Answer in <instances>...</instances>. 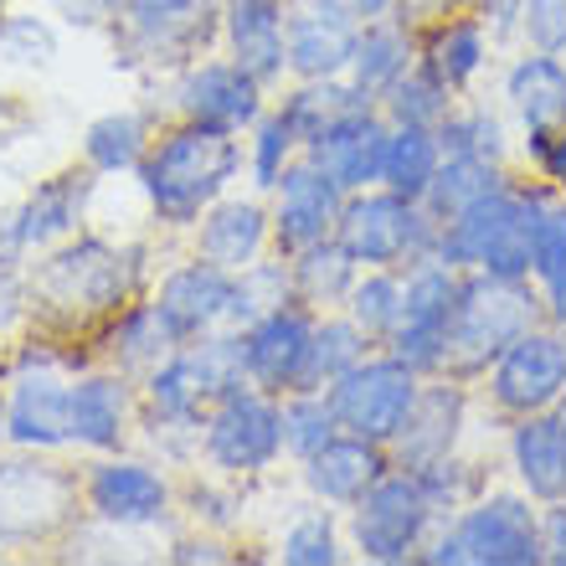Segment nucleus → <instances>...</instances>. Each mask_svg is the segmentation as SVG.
<instances>
[{
	"mask_svg": "<svg viewBox=\"0 0 566 566\" xmlns=\"http://www.w3.org/2000/svg\"><path fill=\"white\" fill-rule=\"evenodd\" d=\"M546 211V196L494 186L479 196L474 207H463L453 222L438 232V258L448 269H479L494 279H531L536 263V222Z\"/></svg>",
	"mask_w": 566,
	"mask_h": 566,
	"instance_id": "1",
	"label": "nucleus"
},
{
	"mask_svg": "<svg viewBox=\"0 0 566 566\" xmlns=\"http://www.w3.org/2000/svg\"><path fill=\"white\" fill-rule=\"evenodd\" d=\"M238 165H242V149L227 129L191 124V129H176L139 165V180H145L149 207L160 211L165 222L186 227L227 191V180L238 176Z\"/></svg>",
	"mask_w": 566,
	"mask_h": 566,
	"instance_id": "2",
	"label": "nucleus"
},
{
	"mask_svg": "<svg viewBox=\"0 0 566 566\" xmlns=\"http://www.w3.org/2000/svg\"><path fill=\"white\" fill-rule=\"evenodd\" d=\"M536 319V298L525 279H494L479 273L459 283V304H453V325H448L443 366L453 371H484L515 335H525Z\"/></svg>",
	"mask_w": 566,
	"mask_h": 566,
	"instance_id": "3",
	"label": "nucleus"
},
{
	"mask_svg": "<svg viewBox=\"0 0 566 566\" xmlns=\"http://www.w3.org/2000/svg\"><path fill=\"white\" fill-rule=\"evenodd\" d=\"M335 242L366 269H397V263H418V258L438 253V227L422 217V201L381 191L345 201Z\"/></svg>",
	"mask_w": 566,
	"mask_h": 566,
	"instance_id": "4",
	"label": "nucleus"
},
{
	"mask_svg": "<svg viewBox=\"0 0 566 566\" xmlns=\"http://www.w3.org/2000/svg\"><path fill=\"white\" fill-rule=\"evenodd\" d=\"M432 500L422 474H381L356 500V546L366 562H407L432 525Z\"/></svg>",
	"mask_w": 566,
	"mask_h": 566,
	"instance_id": "5",
	"label": "nucleus"
},
{
	"mask_svg": "<svg viewBox=\"0 0 566 566\" xmlns=\"http://www.w3.org/2000/svg\"><path fill=\"white\" fill-rule=\"evenodd\" d=\"M412 402H418V371H407L397 356L360 360L340 381H329V407H335L340 428L356 438H371V443H391L402 432Z\"/></svg>",
	"mask_w": 566,
	"mask_h": 566,
	"instance_id": "6",
	"label": "nucleus"
},
{
	"mask_svg": "<svg viewBox=\"0 0 566 566\" xmlns=\"http://www.w3.org/2000/svg\"><path fill=\"white\" fill-rule=\"evenodd\" d=\"M459 273L443 258H418L402 283V325L391 329V356L407 371H438L448 350V325L459 304Z\"/></svg>",
	"mask_w": 566,
	"mask_h": 566,
	"instance_id": "7",
	"label": "nucleus"
},
{
	"mask_svg": "<svg viewBox=\"0 0 566 566\" xmlns=\"http://www.w3.org/2000/svg\"><path fill=\"white\" fill-rule=\"evenodd\" d=\"M242 387V350L238 340H207L170 356L149 376V407L160 422H196L217 407L227 391Z\"/></svg>",
	"mask_w": 566,
	"mask_h": 566,
	"instance_id": "8",
	"label": "nucleus"
},
{
	"mask_svg": "<svg viewBox=\"0 0 566 566\" xmlns=\"http://www.w3.org/2000/svg\"><path fill=\"white\" fill-rule=\"evenodd\" d=\"M453 546H459V562H474V566L546 562L536 510L525 500H515V494H490L474 510H463L459 525H453Z\"/></svg>",
	"mask_w": 566,
	"mask_h": 566,
	"instance_id": "9",
	"label": "nucleus"
},
{
	"mask_svg": "<svg viewBox=\"0 0 566 566\" xmlns=\"http://www.w3.org/2000/svg\"><path fill=\"white\" fill-rule=\"evenodd\" d=\"M494 402L505 412H552L566 397V340L552 329H525L494 356Z\"/></svg>",
	"mask_w": 566,
	"mask_h": 566,
	"instance_id": "10",
	"label": "nucleus"
},
{
	"mask_svg": "<svg viewBox=\"0 0 566 566\" xmlns=\"http://www.w3.org/2000/svg\"><path fill=\"white\" fill-rule=\"evenodd\" d=\"M283 448V412L263 391H227L207 418V453L227 474H258L279 459Z\"/></svg>",
	"mask_w": 566,
	"mask_h": 566,
	"instance_id": "11",
	"label": "nucleus"
},
{
	"mask_svg": "<svg viewBox=\"0 0 566 566\" xmlns=\"http://www.w3.org/2000/svg\"><path fill=\"white\" fill-rule=\"evenodd\" d=\"M356 11L345 0H283V46L289 67L310 83H329L356 57Z\"/></svg>",
	"mask_w": 566,
	"mask_h": 566,
	"instance_id": "12",
	"label": "nucleus"
},
{
	"mask_svg": "<svg viewBox=\"0 0 566 566\" xmlns=\"http://www.w3.org/2000/svg\"><path fill=\"white\" fill-rule=\"evenodd\" d=\"M232 294H238V273L201 258V263H186L160 283L155 314L176 335V345H186L196 335H211L222 319H232Z\"/></svg>",
	"mask_w": 566,
	"mask_h": 566,
	"instance_id": "13",
	"label": "nucleus"
},
{
	"mask_svg": "<svg viewBox=\"0 0 566 566\" xmlns=\"http://www.w3.org/2000/svg\"><path fill=\"white\" fill-rule=\"evenodd\" d=\"M387 124L376 119L371 108H345L335 119L319 124V135L310 139V155L340 191H366L371 180H381V155H387Z\"/></svg>",
	"mask_w": 566,
	"mask_h": 566,
	"instance_id": "14",
	"label": "nucleus"
},
{
	"mask_svg": "<svg viewBox=\"0 0 566 566\" xmlns=\"http://www.w3.org/2000/svg\"><path fill=\"white\" fill-rule=\"evenodd\" d=\"M310 345H314V325L298 310H269L258 314L253 325L238 335L242 350V376L258 381L263 391H283L304 381V366H310Z\"/></svg>",
	"mask_w": 566,
	"mask_h": 566,
	"instance_id": "15",
	"label": "nucleus"
},
{
	"mask_svg": "<svg viewBox=\"0 0 566 566\" xmlns=\"http://www.w3.org/2000/svg\"><path fill=\"white\" fill-rule=\"evenodd\" d=\"M345 191L319 170L314 160H298L279 176V211H273V227H279V242L289 253H304L314 242H325L340 222Z\"/></svg>",
	"mask_w": 566,
	"mask_h": 566,
	"instance_id": "16",
	"label": "nucleus"
},
{
	"mask_svg": "<svg viewBox=\"0 0 566 566\" xmlns=\"http://www.w3.org/2000/svg\"><path fill=\"white\" fill-rule=\"evenodd\" d=\"M124 258L104 242H77L67 253H57L52 263L42 269L36 289H42L52 304H73V310H108V304H119L124 294Z\"/></svg>",
	"mask_w": 566,
	"mask_h": 566,
	"instance_id": "17",
	"label": "nucleus"
},
{
	"mask_svg": "<svg viewBox=\"0 0 566 566\" xmlns=\"http://www.w3.org/2000/svg\"><path fill=\"white\" fill-rule=\"evenodd\" d=\"M258 88L263 83L238 62H201L180 77V108L191 114V124H211V129L238 135L242 124H253L263 114Z\"/></svg>",
	"mask_w": 566,
	"mask_h": 566,
	"instance_id": "18",
	"label": "nucleus"
},
{
	"mask_svg": "<svg viewBox=\"0 0 566 566\" xmlns=\"http://www.w3.org/2000/svg\"><path fill=\"white\" fill-rule=\"evenodd\" d=\"M381 474H387L381 448H376L371 438H356V432H345V438L335 432L325 448H314L310 459H304L310 490L319 494V500H329V505H356Z\"/></svg>",
	"mask_w": 566,
	"mask_h": 566,
	"instance_id": "19",
	"label": "nucleus"
},
{
	"mask_svg": "<svg viewBox=\"0 0 566 566\" xmlns=\"http://www.w3.org/2000/svg\"><path fill=\"white\" fill-rule=\"evenodd\" d=\"M6 428H11L15 443L31 448H57L73 438V387L57 381L52 371L21 376L11 397V412H6Z\"/></svg>",
	"mask_w": 566,
	"mask_h": 566,
	"instance_id": "20",
	"label": "nucleus"
},
{
	"mask_svg": "<svg viewBox=\"0 0 566 566\" xmlns=\"http://www.w3.org/2000/svg\"><path fill=\"white\" fill-rule=\"evenodd\" d=\"M510 459L515 474L536 500L556 505L566 500V422L562 412H531L510 438Z\"/></svg>",
	"mask_w": 566,
	"mask_h": 566,
	"instance_id": "21",
	"label": "nucleus"
},
{
	"mask_svg": "<svg viewBox=\"0 0 566 566\" xmlns=\"http://www.w3.org/2000/svg\"><path fill=\"white\" fill-rule=\"evenodd\" d=\"M510 108L521 114V124L531 129L536 149H546L556 124H566V62L552 52H536V57H521L510 67Z\"/></svg>",
	"mask_w": 566,
	"mask_h": 566,
	"instance_id": "22",
	"label": "nucleus"
},
{
	"mask_svg": "<svg viewBox=\"0 0 566 566\" xmlns=\"http://www.w3.org/2000/svg\"><path fill=\"white\" fill-rule=\"evenodd\" d=\"M88 500L93 510L114 525H145V521H160L165 500V479L145 463H98L88 479Z\"/></svg>",
	"mask_w": 566,
	"mask_h": 566,
	"instance_id": "23",
	"label": "nucleus"
},
{
	"mask_svg": "<svg viewBox=\"0 0 566 566\" xmlns=\"http://www.w3.org/2000/svg\"><path fill=\"white\" fill-rule=\"evenodd\" d=\"M227 36L238 52V67L273 83L289 67V46H283V0H227Z\"/></svg>",
	"mask_w": 566,
	"mask_h": 566,
	"instance_id": "24",
	"label": "nucleus"
},
{
	"mask_svg": "<svg viewBox=\"0 0 566 566\" xmlns=\"http://www.w3.org/2000/svg\"><path fill=\"white\" fill-rule=\"evenodd\" d=\"M263 238H269V217H263L258 201H222L201 222V258L217 263V269L242 273L263 253Z\"/></svg>",
	"mask_w": 566,
	"mask_h": 566,
	"instance_id": "25",
	"label": "nucleus"
},
{
	"mask_svg": "<svg viewBox=\"0 0 566 566\" xmlns=\"http://www.w3.org/2000/svg\"><path fill=\"white\" fill-rule=\"evenodd\" d=\"M463 418V397L453 387H438V391H418V402L407 412L402 432H397V448H402V463L412 469H432L453 448V432H459Z\"/></svg>",
	"mask_w": 566,
	"mask_h": 566,
	"instance_id": "26",
	"label": "nucleus"
},
{
	"mask_svg": "<svg viewBox=\"0 0 566 566\" xmlns=\"http://www.w3.org/2000/svg\"><path fill=\"white\" fill-rule=\"evenodd\" d=\"M129 36L145 57H186L196 36H207V21L191 0H129Z\"/></svg>",
	"mask_w": 566,
	"mask_h": 566,
	"instance_id": "27",
	"label": "nucleus"
},
{
	"mask_svg": "<svg viewBox=\"0 0 566 566\" xmlns=\"http://www.w3.org/2000/svg\"><path fill=\"white\" fill-rule=\"evenodd\" d=\"M83 201H88V176L46 180L42 191L11 217V242L15 248H36V242L62 238V232L83 217Z\"/></svg>",
	"mask_w": 566,
	"mask_h": 566,
	"instance_id": "28",
	"label": "nucleus"
},
{
	"mask_svg": "<svg viewBox=\"0 0 566 566\" xmlns=\"http://www.w3.org/2000/svg\"><path fill=\"white\" fill-rule=\"evenodd\" d=\"M500 186V170L494 160H479V155H448L432 170L428 191H422V207H428L432 222H453L463 207H474L479 196H490Z\"/></svg>",
	"mask_w": 566,
	"mask_h": 566,
	"instance_id": "29",
	"label": "nucleus"
},
{
	"mask_svg": "<svg viewBox=\"0 0 566 566\" xmlns=\"http://www.w3.org/2000/svg\"><path fill=\"white\" fill-rule=\"evenodd\" d=\"M438 160H443V145H438L432 129L397 124L387 135V155H381V180H387V191L407 196V201H422Z\"/></svg>",
	"mask_w": 566,
	"mask_h": 566,
	"instance_id": "30",
	"label": "nucleus"
},
{
	"mask_svg": "<svg viewBox=\"0 0 566 566\" xmlns=\"http://www.w3.org/2000/svg\"><path fill=\"white\" fill-rule=\"evenodd\" d=\"M73 438L88 448H119L124 438V387L108 376H93L73 387Z\"/></svg>",
	"mask_w": 566,
	"mask_h": 566,
	"instance_id": "31",
	"label": "nucleus"
},
{
	"mask_svg": "<svg viewBox=\"0 0 566 566\" xmlns=\"http://www.w3.org/2000/svg\"><path fill=\"white\" fill-rule=\"evenodd\" d=\"M407 36L397 27H387V21H371V27L360 31L356 42V57H350V83H356L366 98L371 93H387L397 77L407 73Z\"/></svg>",
	"mask_w": 566,
	"mask_h": 566,
	"instance_id": "32",
	"label": "nucleus"
},
{
	"mask_svg": "<svg viewBox=\"0 0 566 566\" xmlns=\"http://www.w3.org/2000/svg\"><path fill=\"white\" fill-rule=\"evenodd\" d=\"M366 360V329L356 319H325L314 329V345H310V366H304V381L298 391H319L329 381H340L350 366Z\"/></svg>",
	"mask_w": 566,
	"mask_h": 566,
	"instance_id": "33",
	"label": "nucleus"
},
{
	"mask_svg": "<svg viewBox=\"0 0 566 566\" xmlns=\"http://www.w3.org/2000/svg\"><path fill=\"white\" fill-rule=\"evenodd\" d=\"M294 279L298 289L310 298H319V304H335V298L350 294V283H356V258L345 253L340 242H314V248H304L294 263Z\"/></svg>",
	"mask_w": 566,
	"mask_h": 566,
	"instance_id": "34",
	"label": "nucleus"
},
{
	"mask_svg": "<svg viewBox=\"0 0 566 566\" xmlns=\"http://www.w3.org/2000/svg\"><path fill=\"white\" fill-rule=\"evenodd\" d=\"M83 149H88V160L98 165V170H129V165H139V155H145V119L139 114H104V119L88 124V139H83Z\"/></svg>",
	"mask_w": 566,
	"mask_h": 566,
	"instance_id": "35",
	"label": "nucleus"
},
{
	"mask_svg": "<svg viewBox=\"0 0 566 566\" xmlns=\"http://www.w3.org/2000/svg\"><path fill=\"white\" fill-rule=\"evenodd\" d=\"M350 319L366 329V340L371 335H387L402 325V283L391 279V273H366L360 283H350Z\"/></svg>",
	"mask_w": 566,
	"mask_h": 566,
	"instance_id": "36",
	"label": "nucleus"
},
{
	"mask_svg": "<svg viewBox=\"0 0 566 566\" xmlns=\"http://www.w3.org/2000/svg\"><path fill=\"white\" fill-rule=\"evenodd\" d=\"M335 432H340V418H335L329 397H319V391H298L294 402L283 407V448H294L298 459L325 448Z\"/></svg>",
	"mask_w": 566,
	"mask_h": 566,
	"instance_id": "37",
	"label": "nucleus"
},
{
	"mask_svg": "<svg viewBox=\"0 0 566 566\" xmlns=\"http://www.w3.org/2000/svg\"><path fill=\"white\" fill-rule=\"evenodd\" d=\"M387 108L397 124H418V129H432V124L448 119V88L432 73H402L387 88Z\"/></svg>",
	"mask_w": 566,
	"mask_h": 566,
	"instance_id": "38",
	"label": "nucleus"
},
{
	"mask_svg": "<svg viewBox=\"0 0 566 566\" xmlns=\"http://www.w3.org/2000/svg\"><path fill=\"white\" fill-rule=\"evenodd\" d=\"M479 62H484V36H479V27H448V31H438V42H432L428 73L438 77L443 88H463V83L479 73Z\"/></svg>",
	"mask_w": 566,
	"mask_h": 566,
	"instance_id": "39",
	"label": "nucleus"
},
{
	"mask_svg": "<svg viewBox=\"0 0 566 566\" xmlns=\"http://www.w3.org/2000/svg\"><path fill=\"white\" fill-rule=\"evenodd\" d=\"M438 145H443V155L500 160V149H505V129H500V119H490V114H459V119H443Z\"/></svg>",
	"mask_w": 566,
	"mask_h": 566,
	"instance_id": "40",
	"label": "nucleus"
},
{
	"mask_svg": "<svg viewBox=\"0 0 566 566\" xmlns=\"http://www.w3.org/2000/svg\"><path fill=\"white\" fill-rule=\"evenodd\" d=\"M283 562L294 566H329L340 562V541H335V525L325 515H310V521H298L289 536H283Z\"/></svg>",
	"mask_w": 566,
	"mask_h": 566,
	"instance_id": "41",
	"label": "nucleus"
},
{
	"mask_svg": "<svg viewBox=\"0 0 566 566\" xmlns=\"http://www.w3.org/2000/svg\"><path fill=\"white\" fill-rule=\"evenodd\" d=\"M119 345H124V356L139 360V366H149V360H160L170 345H176V335L160 325V314H155V304H145V310H135L129 319H124L119 329Z\"/></svg>",
	"mask_w": 566,
	"mask_h": 566,
	"instance_id": "42",
	"label": "nucleus"
},
{
	"mask_svg": "<svg viewBox=\"0 0 566 566\" xmlns=\"http://www.w3.org/2000/svg\"><path fill=\"white\" fill-rule=\"evenodd\" d=\"M298 139H294V129L273 114V119H263V129H258V139H253V176H258V186H279V176L289 170V149H294Z\"/></svg>",
	"mask_w": 566,
	"mask_h": 566,
	"instance_id": "43",
	"label": "nucleus"
},
{
	"mask_svg": "<svg viewBox=\"0 0 566 566\" xmlns=\"http://www.w3.org/2000/svg\"><path fill=\"white\" fill-rule=\"evenodd\" d=\"M521 27H525V36L536 42V52L562 57L566 52V0H525Z\"/></svg>",
	"mask_w": 566,
	"mask_h": 566,
	"instance_id": "44",
	"label": "nucleus"
},
{
	"mask_svg": "<svg viewBox=\"0 0 566 566\" xmlns=\"http://www.w3.org/2000/svg\"><path fill=\"white\" fill-rule=\"evenodd\" d=\"M556 263H566V207L546 201V211H541V222H536V263H531V273L546 279Z\"/></svg>",
	"mask_w": 566,
	"mask_h": 566,
	"instance_id": "45",
	"label": "nucleus"
},
{
	"mask_svg": "<svg viewBox=\"0 0 566 566\" xmlns=\"http://www.w3.org/2000/svg\"><path fill=\"white\" fill-rule=\"evenodd\" d=\"M52 11H57L67 27H104L108 15L119 11V0H52Z\"/></svg>",
	"mask_w": 566,
	"mask_h": 566,
	"instance_id": "46",
	"label": "nucleus"
},
{
	"mask_svg": "<svg viewBox=\"0 0 566 566\" xmlns=\"http://www.w3.org/2000/svg\"><path fill=\"white\" fill-rule=\"evenodd\" d=\"M541 546H546V562L566 566V500H556L546 525H541Z\"/></svg>",
	"mask_w": 566,
	"mask_h": 566,
	"instance_id": "47",
	"label": "nucleus"
},
{
	"mask_svg": "<svg viewBox=\"0 0 566 566\" xmlns=\"http://www.w3.org/2000/svg\"><path fill=\"white\" fill-rule=\"evenodd\" d=\"M541 283H546V310H552V319L566 329V263H556Z\"/></svg>",
	"mask_w": 566,
	"mask_h": 566,
	"instance_id": "48",
	"label": "nucleus"
},
{
	"mask_svg": "<svg viewBox=\"0 0 566 566\" xmlns=\"http://www.w3.org/2000/svg\"><path fill=\"white\" fill-rule=\"evenodd\" d=\"M521 11H525V0H490V21H494V31H510L515 21H521Z\"/></svg>",
	"mask_w": 566,
	"mask_h": 566,
	"instance_id": "49",
	"label": "nucleus"
},
{
	"mask_svg": "<svg viewBox=\"0 0 566 566\" xmlns=\"http://www.w3.org/2000/svg\"><path fill=\"white\" fill-rule=\"evenodd\" d=\"M541 160H546V170H552V180H562V186H566V135H556L552 145L541 149Z\"/></svg>",
	"mask_w": 566,
	"mask_h": 566,
	"instance_id": "50",
	"label": "nucleus"
},
{
	"mask_svg": "<svg viewBox=\"0 0 566 566\" xmlns=\"http://www.w3.org/2000/svg\"><path fill=\"white\" fill-rule=\"evenodd\" d=\"M345 6H350L360 21H381V15L391 11V0H345Z\"/></svg>",
	"mask_w": 566,
	"mask_h": 566,
	"instance_id": "51",
	"label": "nucleus"
},
{
	"mask_svg": "<svg viewBox=\"0 0 566 566\" xmlns=\"http://www.w3.org/2000/svg\"><path fill=\"white\" fill-rule=\"evenodd\" d=\"M556 412H562V422H566V397H562V402H556Z\"/></svg>",
	"mask_w": 566,
	"mask_h": 566,
	"instance_id": "52",
	"label": "nucleus"
},
{
	"mask_svg": "<svg viewBox=\"0 0 566 566\" xmlns=\"http://www.w3.org/2000/svg\"><path fill=\"white\" fill-rule=\"evenodd\" d=\"M191 6H201V0H191Z\"/></svg>",
	"mask_w": 566,
	"mask_h": 566,
	"instance_id": "53",
	"label": "nucleus"
},
{
	"mask_svg": "<svg viewBox=\"0 0 566 566\" xmlns=\"http://www.w3.org/2000/svg\"><path fill=\"white\" fill-rule=\"evenodd\" d=\"M0 422H6V418H0Z\"/></svg>",
	"mask_w": 566,
	"mask_h": 566,
	"instance_id": "54",
	"label": "nucleus"
}]
</instances>
